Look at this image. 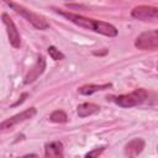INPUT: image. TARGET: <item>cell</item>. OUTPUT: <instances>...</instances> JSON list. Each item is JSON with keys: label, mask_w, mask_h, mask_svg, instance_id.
<instances>
[{"label": "cell", "mask_w": 158, "mask_h": 158, "mask_svg": "<svg viewBox=\"0 0 158 158\" xmlns=\"http://www.w3.org/2000/svg\"><path fill=\"white\" fill-rule=\"evenodd\" d=\"M100 111V106L93 102H84L78 106V115L79 117H86L90 115H94Z\"/></svg>", "instance_id": "cell-12"}, {"label": "cell", "mask_w": 158, "mask_h": 158, "mask_svg": "<svg viewBox=\"0 0 158 158\" xmlns=\"http://www.w3.org/2000/svg\"><path fill=\"white\" fill-rule=\"evenodd\" d=\"M44 68H46V60H44V58H43L42 56H40L38 59H37V62L33 64V67H32V68L30 69V72L26 74L23 83H25V84H30V83L35 81V80L44 72Z\"/></svg>", "instance_id": "cell-8"}, {"label": "cell", "mask_w": 158, "mask_h": 158, "mask_svg": "<svg viewBox=\"0 0 158 158\" xmlns=\"http://www.w3.org/2000/svg\"><path fill=\"white\" fill-rule=\"evenodd\" d=\"M112 84L111 83H106V84H86V85H83L78 89V91L81 94V95H91L96 91H100V90H106L109 88H111Z\"/></svg>", "instance_id": "cell-11"}, {"label": "cell", "mask_w": 158, "mask_h": 158, "mask_svg": "<svg viewBox=\"0 0 158 158\" xmlns=\"http://www.w3.org/2000/svg\"><path fill=\"white\" fill-rule=\"evenodd\" d=\"M131 15L132 17L141 20V21L158 20V7L148 6V5H139V6H136L131 11Z\"/></svg>", "instance_id": "cell-6"}, {"label": "cell", "mask_w": 158, "mask_h": 158, "mask_svg": "<svg viewBox=\"0 0 158 158\" xmlns=\"http://www.w3.org/2000/svg\"><path fill=\"white\" fill-rule=\"evenodd\" d=\"M143 148H144V141L141 138H135L125 146V154L128 157H136L143 151Z\"/></svg>", "instance_id": "cell-10"}, {"label": "cell", "mask_w": 158, "mask_h": 158, "mask_svg": "<svg viewBox=\"0 0 158 158\" xmlns=\"http://www.w3.org/2000/svg\"><path fill=\"white\" fill-rule=\"evenodd\" d=\"M58 14L64 16L65 19H68L70 22L78 25L79 27L86 28V30H91L94 32H98L100 35L107 36V37H115L117 36V30L114 25L109 23V22H104V21H99V20H94V19H88L84 17L81 15L78 14H72V12H64V11H59Z\"/></svg>", "instance_id": "cell-1"}, {"label": "cell", "mask_w": 158, "mask_h": 158, "mask_svg": "<svg viewBox=\"0 0 158 158\" xmlns=\"http://www.w3.org/2000/svg\"><path fill=\"white\" fill-rule=\"evenodd\" d=\"M25 98H27V94H26V93H25V94H22V95H21V98H20V100H19L17 102H15V104H14L12 106H17L19 104H21V102H23V100H25Z\"/></svg>", "instance_id": "cell-16"}, {"label": "cell", "mask_w": 158, "mask_h": 158, "mask_svg": "<svg viewBox=\"0 0 158 158\" xmlns=\"http://www.w3.org/2000/svg\"><path fill=\"white\" fill-rule=\"evenodd\" d=\"M47 51H48L49 57H51L53 60H62V59H64V54H63L57 47H54V46H49Z\"/></svg>", "instance_id": "cell-14"}, {"label": "cell", "mask_w": 158, "mask_h": 158, "mask_svg": "<svg viewBox=\"0 0 158 158\" xmlns=\"http://www.w3.org/2000/svg\"><path fill=\"white\" fill-rule=\"evenodd\" d=\"M68 1H72V0H68Z\"/></svg>", "instance_id": "cell-17"}, {"label": "cell", "mask_w": 158, "mask_h": 158, "mask_svg": "<svg viewBox=\"0 0 158 158\" xmlns=\"http://www.w3.org/2000/svg\"><path fill=\"white\" fill-rule=\"evenodd\" d=\"M1 19H2V23L5 25V28H6V32H7V36H9L10 44L14 48H19L20 44H21V37H20V33H19V31H17L14 21L5 12L1 15Z\"/></svg>", "instance_id": "cell-7"}, {"label": "cell", "mask_w": 158, "mask_h": 158, "mask_svg": "<svg viewBox=\"0 0 158 158\" xmlns=\"http://www.w3.org/2000/svg\"><path fill=\"white\" fill-rule=\"evenodd\" d=\"M104 151H105V147H100V148H96V149H94V151L88 152V153L85 154V157H98V156H100Z\"/></svg>", "instance_id": "cell-15"}, {"label": "cell", "mask_w": 158, "mask_h": 158, "mask_svg": "<svg viewBox=\"0 0 158 158\" xmlns=\"http://www.w3.org/2000/svg\"><path fill=\"white\" fill-rule=\"evenodd\" d=\"M49 120L52 122H56V123H64V122L68 121V116H67V114L64 111L57 110V111H54V112L51 114Z\"/></svg>", "instance_id": "cell-13"}, {"label": "cell", "mask_w": 158, "mask_h": 158, "mask_svg": "<svg viewBox=\"0 0 158 158\" xmlns=\"http://www.w3.org/2000/svg\"><path fill=\"white\" fill-rule=\"evenodd\" d=\"M147 98H148V93L144 89H136L130 94L111 98V100L121 107H132V106L141 105L147 100Z\"/></svg>", "instance_id": "cell-3"}, {"label": "cell", "mask_w": 158, "mask_h": 158, "mask_svg": "<svg viewBox=\"0 0 158 158\" xmlns=\"http://www.w3.org/2000/svg\"><path fill=\"white\" fill-rule=\"evenodd\" d=\"M44 156L48 158H62L63 157V144L59 141H53L46 143Z\"/></svg>", "instance_id": "cell-9"}, {"label": "cell", "mask_w": 158, "mask_h": 158, "mask_svg": "<svg viewBox=\"0 0 158 158\" xmlns=\"http://www.w3.org/2000/svg\"><path fill=\"white\" fill-rule=\"evenodd\" d=\"M135 46L141 51L158 49V30L142 32L135 41Z\"/></svg>", "instance_id": "cell-4"}, {"label": "cell", "mask_w": 158, "mask_h": 158, "mask_svg": "<svg viewBox=\"0 0 158 158\" xmlns=\"http://www.w3.org/2000/svg\"><path fill=\"white\" fill-rule=\"evenodd\" d=\"M2 1H4L5 4H7L16 14L21 15L22 17H25V19H26L32 26H35L37 30H46V28L49 27L48 22H47L42 16H40V15L32 12L31 10H28V9L23 7V6H21V5H19V4L14 2L12 0H2Z\"/></svg>", "instance_id": "cell-2"}, {"label": "cell", "mask_w": 158, "mask_h": 158, "mask_svg": "<svg viewBox=\"0 0 158 158\" xmlns=\"http://www.w3.org/2000/svg\"><path fill=\"white\" fill-rule=\"evenodd\" d=\"M36 112H37V110H36L35 107L26 109L25 111L17 114V115H14L12 117H10V118L2 121V122L0 123V128H1L2 131L9 130V128H12L15 125H17V123H20V122H23V121H26V120H28V118H32V117L36 115Z\"/></svg>", "instance_id": "cell-5"}]
</instances>
